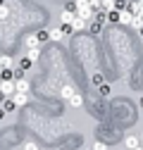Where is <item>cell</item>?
<instances>
[{
  "instance_id": "6da1fadb",
  "label": "cell",
  "mask_w": 143,
  "mask_h": 150,
  "mask_svg": "<svg viewBox=\"0 0 143 150\" xmlns=\"http://www.w3.org/2000/svg\"><path fill=\"white\" fill-rule=\"evenodd\" d=\"M76 17V12H74V5H67L64 10H62V14H60V24H72V19Z\"/></svg>"
},
{
  "instance_id": "7a4b0ae2",
  "label": "cell",
  "mask_w": 143,
  "mask_h": 150,
  "mask_svg": "<svg viewBox=\"0 0 143 150\" xmlns=\"http://www.w3.org/2000/svg\"><path fill=\"white\" fill-rule=\"evenodd\" d=\"M131 19H134V12H131L129 7L119 10V24H124V26H131Z\"/></svg>"
},
{
  "instance_id": "3957f363",
  "label": "cell",
  "mask_w": 143,
  "mask_h": 150,
  "mask_svg": "<svg viewBox=\"0 0 143 150\" xmlns=\"http://www.w3.org/2000/svg\"><path fill=\"white\" fill-rule=\"evenodd\" d=\"M0 91L5 93V98H12L14 93H17V88H14V79H12V81H3V83H0Z\"/></svg>"
},
{
  "instance_id": "277c9868",
  "label": "cell",
  "mask_w": 143,
  "mask_h": 150,
  "mask_svg": "<svg viewBox=\"0 0 143 150\" xmlns=\"http://www.w3.org/2000/svg\"><path fill=\"white\" fill-rule=\"evenodd\" d=\"M12 100H14V105H17V107H24V105L29 103V93H19V91H17L14 96H12Z\"/></svg>"
},
{
  "instance_id": "5b68a950",
  "label": "cell",
  "mask_w": 143,
  "mask_h": 150,
  "mask_svg": "<svg viewBox=\"0 0 143 150\" xmlns=\"http://www.w3.org/2000/svg\"><path fill=\"white\" fill-rule=\"evenodd\" d=\"M14 88L19 91V93H29V91H31V83L22 76V79H14Z\"/></svg>"
},
{
  "instance_id": "8992f818",
  "label": "cell",
  "mask_w": 143,
  "mask_h": 150,
  "mask_svg": "<svg viewBox=\"0 0 143 150\" xmlns=\"http://www.w3.org/2000/svg\"><path fill=\"white\" fill-rule=\"evenodd\" d=\"M24 43H26V48H41V45H43V43L38 41V36H36V33H29L26 38H24Z\"/></svg>"
},
{
  "instance_id": "52a82bcc",
  "label": "cell",
  "mask_w": 143,
  "mask_h": 150,
  "mask_svg": "<svg viewBox=\"0 0 143 150\" xmlns=\"http://www.w3.org/2000/svg\"><path fill=\"white\" fill-rule=\"evenodd\" d=\"M86 26H88V22H86V19H81L79 14L74 17V19H72V29H74V31H84Z\"/></svg>"
},
{
  "instance_id": "ba28073f",
  "label": "cell",
  "mask_w": 143,
  "mask_h": 150,
  "mask_svg": "<svg viewBox=\"0 0 143 150\" xmlns=\"http://www.w3.org/2000/svg\"><path fill=\"white\" fill-rule=\"evenodd\" d=\"M88 26H91V33H93V36H98V33H103V26H105V22H98V19H93V22H88Z\"/></svg>"
},
{
  "instance_id": "9c48e42d",
  "label": "cell",
  "mask_w": 143,
  "mask_h": 150,
  "mask_svg": "<svg viewBox=\"0 0 143 150\" xmlns=\"http://www.w3.org/2000/svg\"><path fill=\"white\" fill-rule=\"evenodd\" d=\"M0 67L3 69H14V60L10 55H0Z\"/></svg>"
},
{
  "instance_id": "30bf717a",
  "label": "cell",
  "mask_w": 143,
  "mask_h": 150,
  "mask_svg": "<svg viewBox=\"0 0 143 150\" xmlns=\"http://www.w3.org/2000/svg\"><path fill=\"white\" fill-rule=\"evenodd\" d=\"M26 57H29L31 62H38V60H41V48H29Z\"/></svg>"
},
{
  "instance_id": "8fae6325",
  "label": "cell",
  "mask_w": 143,
  "mask_h": 150,
  "mask_svg": "<svg viewBox=\"0 0 143 150\" xmlns=\"http://www.w3.org/2000/svg\"><path fill=\"white\" fill-rule=\"evenodd\" d=\"M124 145H127L129 150H131V148H136V145H141V143H138V136H134V134H129L127 138H124Z\"/></svg>"
},
{
  "instance_id": "7c38bea8",
  "label": "cell",
  "mask_w": 143,
  "mask_h": 150,
  "mask_svg": "<svg viewBox=\"0 0 143 150\" xmlns=\"http://www.w3.org/2000/svg\"><path fill=\"white\" fill-rule=\"evenodd\" d=\"M0 105H3V110L7 112V115H10V112H14V110H17V105H14V100H12V98H5V100L0 103Z\"/></svg>"
},
{
  "instance_id": "4fadbf2b",
  "label": "cell",
  "mask_w": 143,
  "mask_h": 150,
  "mask_svg": "<svg viewBox=\"0 0 143 150\" xmlns=\"http://www.w3.org/2000/svg\"><path fill=\"white\" fill-rule=\"evenodd\" d=\"M69 105L72 107H81L84 105V96H81V93H74V96L69 98Z\"/></svg>"
},
{
  "instance_id": "5bb4252c",
  "label": "cell",
  "mask_w": 143,
  "mask_h": 150,
  "mask_svg": "<svg viewBox=\"0 0 143 150\" xmlns=\"http://www.w3.org/2000/svg\"><path fill=\"white\" fill-rule=\"evenodd\" d=\"M62 36H64L62 26H60V29H52V31H50V41H55V43H57V41H62Z\"/></svg>"
},
{
  "instance_id": "9a60e30c",
  "label": "cell",
  "mask_w": 143,
  "mask_h": 150,
  "mask_svg": "<svg viewBox=\"0 0 143 150\" xmlns=\"http://www.w3.org/2000/svg\"><path fill=\"white\" fill-rule=\"evenodd\" d=\"M100 10H103V12L115 10V0H100Z\"/></svg>"
},
{
  "instance_id": "2e32d148",
  "label": "cell",
  "mask_w": 143,
  "mask_h": 150,
  "mask_svg": "<svg viewBox=\"0 0 143 150\" xmlns=\"http://www.w3.org/2000/svg\"><path fill=\"white\" fill-rule=\"evenodd\" d=\"M105 14H107V22H112V24L119 22V10H110V12H105Z\"/></svg>"
},
{
  "instance_id": "e0dca14e",
  "label": "cell",
  "mask_w": 143,
  "mask_h": 150,
  "mask_svg": "<svg viewBox=\"0 0 143 150\" xmlns=\"http://www.w3.org/2000/svg\"><path fill=\"white\" fill-rule=\"evenodd\" d=\"M74 93H76V91H74V86H64V88H62V98H64V100H69L72 96H74Z\"/></svg>"
},
{
  "instance_id": "ac0fdd59",
  "label": "cell",
  "mask_w": 143,
  "mask_h": 150,
  "mask_svg": "<svg viewBox=\"0 0 143 150\" xmlns=\"http://www.w3.org/2000/svg\"><path fill=\"white\" fill-rule=\"evenodd\" d=\"M131 26L141 31V29H143V17H138V14H134V19H131Z\"/></svg>"
},
{
  "instance_id": "d6986e66",
  "label": "cell",
  "mask_w": 143,
  "mask_h": 150,
  "mask_svg": "<svg viewBox=\"0 0 143 150\" xmlns=\"http://www.w3.org/2000/svg\"><path fill=\"white\" fill-rule=\"evenodd\" d=\"M36 36H38V41H41V43H45V41L50 38V33H48L45 29H38V31H36Z\"/></svg>"
},
{
  "instance_id": "ffe728a7",
  "label": "cell",
  "mask_w": 143,
  "mask_h": 150,
  "mask_svg": "<svg viewBox=\"0 0 143 150\" xmlns=\"http://www.w3.org/2000/svg\"><path fill=\"white\" fill-rule=\"evenodd\" d=\"M98 88H100V96H105V98L110 96V86H107V83H100Z\"/></svg>"
},
{
  "instance_id": "44dd1931",
  "label": "cell",
  "mask_w": 143,
  "mask_h": 150,
  "mask_svg": "<svg viewBox=\"0 0 143 150\" xmlns=\"http://www.w3.org/2000/svg\"><path fill=\"white\" fill-rule=\"evenodd\" d=\"M31 64H33V62H31L29 57H24V60H19V69H29Z\"/></svg>"
},
{
  "instance_id": "7402d4cb",
  "label": "cell",
  "mask_w": 143,
  "mask_h": 150,
  "mask_svg": "<svg viewBox=\"0 0 143 150\" xmlns=\"http://www.w3.org/2000/svg\"><path fill=\"white\" fill-rule=\"evenodd\" d=\"M93 150H107V143H103V141H96V143H93Z\"/></svg>"
},
{
  "instance_id": "603a6c76",
  "label": "cell",
  "mask_w": 143,
  "mask_h": 150,
  "mask_svg": "<svg viewBox=\"0 0 143 150\" xmlns=\"http://www.w3.org/2000/svg\"><path fill=\"white\" fill-rule=\"evenodd\" d=\"M88 3H91L93 10H100V0H88Z\"/></svg>"
},
{
  "instance_id": "cb8c5ba5",
  "label": "cell",
  "mask_w": 143,
  "mask_h": 150,
  "mask_svg": "<svg viewBox=\"0 0 143 150\" xmlns=\"http://www.w3.org/2000/svg\"><path fill=\"white\" fill-rule=\"evenodd\" d=\"M24 150H38V145H36V143H26Z\"/></svg>"
},
{
  "instance_id": "d4e9b609",
  "label": "cell",
  "mask_w": 143,
  "mask_h": 150,
  "mask_svg": "<svg viewBox=\"0 0 143 150\" xmlns=\"http://www.w3.org/2000/svg\"><path fill=\"white\" fill-rule=\"evenodd\" d=\"M5 115H7V112H5L3 107H0V119H5Z\"/></svg>"
},
{
  "instance_id": "484cf974",
  "label": "cell",
  "mask_w": 143,
  "mask_h": 150,
  "mask_svg": "<svg viewBox=\"0 0 143 150\" xmlns=\"http://www.w3.org/2000/svg\"><path fill=\"white\" fill-rule=\"evenodd\" d=\"M131 150H143V145H136V148H131Z\"/></svg>"
},
{
  "instance_id": "4316f807",
  "label": "cell",
  "mask_w": 143,
  "mask_h": 150,
  "mask_svg": "<svg viewBox=\"0 0 143 150\" xmlns=\"http://www.w3.org/2000/svg\"><path fill=\"white\" fill-rule=\"evenodd\" d=\"M138 105H141V107H143V98H141V100H138Z\"/></svg>"
},
{
  "instance_id": "83f0119b",
  "label": "cell",
  "mask_w": 143,
  "mask_h": 150,
  "mask_svg": "<svg viewBox=\"0 0 143 150\" xmlns=\"http://www.w3.org/2000/svg\"><path fill=\"white\" fill-rule=\"evenodd\" d=\"M0 69H3V67H0Z\"/></svg>"
}]
</instances>
